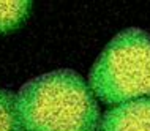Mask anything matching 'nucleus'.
I'll list each match as a JSON object with an SVG mask.
<instances>
[{
  "mask_svg": "<svg viewBox=\"0 0 150 131\" xmlns=\"http://www.w3.org/2000/svg\"><path fill=\"white\" fill-rule=\"evenodd\" d=\"M25 131H96L100 106L81 74L55 69L25 82L16 95Z\"/></svg>",
  "mask_w": 150,
  "mask_h": 131,
  "instance_id": "f257e3e1",
  "label": "nucleus"
},
{
  "mask_svg": "<svg viewBox=\"0 0 150 131\" xmlns=\"http://www.w3.org/2000/svg\"><path fill=\"white\" fill-rule=\"evenodd\" d=\"M87 84L106 104L150 96V35L134 27L117 33L95 60Z\"/></svg>",
  "mask_w": 150,
  "mask_h": 131,
  "instance_id": "f03ea898",
  "label": "nucleus"
},
{
  "mask_svg": "<svg viewBox=\"0 0 150 131\" xmlns=\"http://www.w3.org/2000/svg\"><path fill=\"white\" fill-rule=\"evenodd\" d=\"M96 131H150V96L109 108Z\"/></svg>",
  "mask_w": 150,
  "mask_h": 131,
  "instance_id": "7ed1b4c3",
  "label": "nucleus"
},
{
  "mask_svg": "<svg viewBox=\"0 0 150 131\" xmlns=\"http://www.w3.org/2000/svg\"><path fill=\"white\" fill-rule=\"evenodd\" d=\"M32 11V2L27 0H0V33L19 28Z\"/></svg>",
  "mask_w": 150,
  "mask_h": 131,
  "instance_id": "20e7f679",
  "label": "nucleus"
},
{
  "mask_svg": "<svg viewBox=\"0 0 150 131\" xmlns=\"http://www.w3.org/2000/svg\"><path fill=\"white\" fill-rule=\"evenodd\" d=\"M0 131H25L19 118L16 95L6 89H0Z\"/></svg>",
  "mask_w": 150,
  "mask_h": 131,
  "instance_id": "39448f33",
  "label": "nucleus"
}]
</instances>
